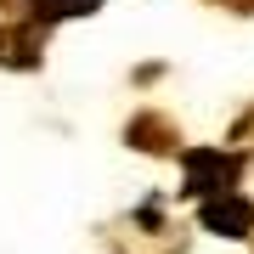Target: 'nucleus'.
Returning <instances> with one entry per match:
<instances>
[{
  "mask_svg": "<svg viewBox=\"0 0 254 254\" xmlns=\"http://www.w3.org/2000/svg\"><path fill=\"white\" fill-rule=\"evenodd\" d=\"M232 181H237V158L209 153V147L187 158V198H220V192H232Z\"/></svg>",
  "mask_w": 254,
  "mask_h": 254,
  "instance_id": "f257e3e1",
  "label": "nucleus"
},
{
  "mask_svg": "<svg viewBox=\"0 0 254 254\" xmlns=\"http://www.w3.org/2000/svg\"><path fill=\"white\" fill-rule=\"evenodd\" d=\"M198 220L215 237H249L254 232V203L243 192H220V198H203L198 203Z\"/></svg>",
  "mask_w": 254,
  "mask_h": 254,
  "instance_id": "f03ea898",
  "label": "nucleus"
},
{
  "mask_svg": "<svg viewBox=\"0 0 254 254\" xmlns=\"http://www.w3.org/2000/svg\"><path fill=\"white\" fill-rule=\"evenodd\" d=\"M28 6H34L46 23H57V17H85V11H96L102 0H28Z\"/></svg>",
  "mask_w": 254,
  "mask_h": 254,
  "instance_id": "7ed1b4c3",
  "label": "nucleus"
}]
</instances>
